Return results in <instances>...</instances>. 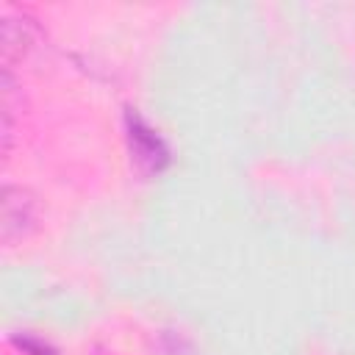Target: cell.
I'll return each instance as SVG.
<instances>
[{
    "instance_id": "6da1fadb",
    "label": "cell",
    "mask_w": 355,
    "mask_h": 355,
    "mask_svg": "<svg viewBox=\"0 0 355 355\" xmlns=\"http://www.w3.org/2000/svg\"><path fill=\"white\" fill-rule=\"evenodd\" d=\"M125 141H128L130 161L141 175L155 178L172 164L169 144L136 108L125 111Z\"/></svg>"
},
{
    "instance_id": "7a4b0ae2",
    "label": "cell",
    "mask_w": 355,
    "mask_h": 355,
    "mask_svg": "<svg viewBox=\"0 0 355 355\" xmlns=\"http://www.w3.org/2000/svg\"><path fill=\"white\" fill-rule=\"evenodd\" d=\"M3 211H0V239L3 244H14L28 239L39 225V200L25 186L3 189Z\"/></svg>"
},
{
    "instance_id": "3957f363",
    "label": "cell",
    "mask_w": 355,
    "mask_h": 355,
    "mask_svg": "<svg viewBox=\"0 0 355 355\" xmlns=\"http://www.w3.org/2000/svg\"><path fill=\"white\" fill-rule=\"evenodd\" d=\"M36 44V28L33 22H28L25 17L17 19V17H3V69L11 72L17 61H22L31 47Z\"/></svg>"
},
{
    "instance_id": "277c9868",
    "label": "cell",
    "mask_w": 355,
    "mask_h": 355,
    "mask_svg": "<svg viewBox=\"0 0 355 355\" xmlns=\"http://www.w3.org/2000/svg\"><path fill=\"white\" fill-rule=\"evenodd\" d=\"M11 344H14L22 355H58V349H55L50 341L39 338V336H33V333L14 336V338H11Z\"/></svg>"
}]
</instances>
